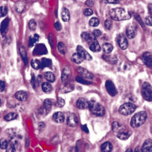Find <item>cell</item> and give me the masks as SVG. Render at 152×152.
I'll return each instance as SVG.
<instances>
[{"label": "cell", "instance_id": "7dc6e473", "mask_svg": "<svg viewBox=\"0 0 152 152\" xmlns=\"http://www.w3.org/2000/svg\"><path fill=\"white\" fill-rule=\"evenodd\" d=\"M104 25H105V28L109 30V29H111V27H112V22H111V21L109 20V19H106V20L105 21V22H104Z\"/></svg>", "mask_w": 152, "mask_h": 152}, {"label": "cell", "instance_id": "9a60e30c", "mask_svg": "<svg viewBox=\"0 0 152 152\" xmlns=\"http://www.w3.org/2000/svg\"><path fill=\"white\" fill-rule=\"evenodd\" d=\"M142 60L146 65L149 67H151V53L149 52L143 53L142 55Z\"/></svg>", "mask_w": 152, "mask_h": 152}, {"label": "cell", "instance_id": "5b68a950", "mask_svg": "<svg viewBox=\"0 0 152 152\" xmlns=\"http://www.w3.org/2000/svg\"><path fill=\"white\" fill-rule=\"evenodd\" d=\"M141 93L145 100L147 101H151V86L149 83H143Z\"/></svg>", "mask_w": 152, "mask_h": 152}, {"label": "cell", "instance_id": "680465c9", "mask_svg": "<svg viewBox=\"0 0 152 152\" xmlns=\"http://www.w3.org/2000/svg\"><path fill=\"white\" fill-rule=\"evenodd\" d=\"M134 152H142L141 151V148L139 147V146H137V147H136V149H135Z\"/></svg>", "mask_w": 152, "mask_h": 152}, {"label": "cell", "instance_id": "30bf717a", "mask_svg": "<svg viewBox=\"0 0 152 152\" xmlns=\"http://www.w3.org/2000/svg\"><path fill=\"white\" fill-rule=\"evenodd\" d=\"M137 33V29H136V25H129V27H127L126 31V36L129 39H132V38L135 37Z\"/></svg>", "mask_w": 152, "mask_h": 152}, {"label": "cell", "instance_id": "52a82bcc", "mask_svg": "<svg viewBox=\"0 0 152 152\" xmlns=\"http://www.w3.org/2000/svg\"><path fill=\"white\" fill-rule=\"evenodd\" d=\"M105 88H106L109 95L111 96H115L117 94V90L112 81H107L105 82Z\"/></svg>", "mask_w": 152, "mask_h": 152}, {"label": "cell", "instance_id": "7a4b0ae2", "mask_svg": "<svg viewBox=\"0 0 152 152\" xmlns=\"http://www.w3.org/2000/svg\"><path fill=\"white\" fill-rule=\"evenodd\" d=\"M147 119V113L145 111H141L137 113L132 117L131 120V126L133 128L140 127L146 122Z\"/></svg>", "mask_w": 152, "mask_h": 152}, {"label": "cell", "instance_id": "b9f144b4", "mask_svg": "<svg viewBox=\"0 0 152 152\" xmlns=\"http://www.w3.org/2000/svg\"><path fill=\"white\" fill-rule=\"evenodd\" d=\"M6 152H16L15 145L12 143H9L6 149Z\"/></svg>", "mask_w": 152, "mask_h": 152}, {"label": "cell", "instance_id": "91938a15", "mask_svg": "<svg viewBox=\"0 0 152 152\" xmlns=\"http://www.w3.org/2000/svg\"><path fill=\"white\" fill-rule=\"evenodd\" d=\"M71 152H80V151L78 150V148H73L71 150Z\"/></svg>", "mask_w": 152, "mask_h": 152}, {"label": "cell", "instance_id": "5bb4252c", "mask_svg": "<svg viewBox=\"0 0 152 152\" xmlns=\"http://www.w3.org/2000/svg\"><path fill=\"white\" fill-rule=\"evenodd\" d=\"M9 19L8 18H6L2 22L1 26H0V32L2 34V36H5L7 34L8 30V27H9Z\"/></svg>", "mask_w": 152, "mask_h": 152}, {"label": "cell", "instance_id": "7402d4cb", "mask_svg": "<svg viewBox=\"0 0 152 152\" xmlns=\"http://www.w3.org/2000/svg\"><path fill=\"white\" fill-rule=\"evenodd\" d=\"M131 134V132L130 131H127L126 129V130L123 131V132L117 133V137L119 138V139H121V140H126V139H128L130 137Z\"/></svg>", "mask_w": 152, "mask_h": 152}, {"label": "cell", "instance_id": "d590c367", "mask_svg": "<svg viewBox=\"0 0 152 152\" xmlns=\"http://www.w3.org/2000/svg\"><path fill=\"white\" fill-rule=\"evenodd\" d=\"M19 53H20L22 60L25 62V65H27V53L26 51H25V49L23 47H21L19 48Z\"/></svg>", "mask_w": 152, "mask_h": 152}, {"label": "cell", "instance_id": "bcb514c9", "mask_svg": "<svg viewBox=\"0 0 152 152\" xmlns=\"http://www.w3.org/2000/svg\"><path fill=\"white\" fill-rule=\"evenodd\" d=\"M83 14H84V15H85V16L89 17L93 14V12L92 9H90V8H87V9H84Z\"/></svg>", "mask_w": 152, "mask_h": 152}, {"label": "cell", "instance_id": "816d5d0a", "mask_svg": "<svg viewBox=\"0 0 152 152\" xmlns=\"http://www.w3.org/2000/svg\"><path fill=\"white\" fill-rule=\"evenodd\" d=\"M54 26H55V29H57V31H60V30H61V29H62V25H61V24H60L59 22H56L55 23Z\"/></svg>", "mask_w": 152, "mask_h": 152}, {"label": "cell", "instance_id": "603a6c76", "mask_svg": "<svg viewBox=\"0 0 152 152\" xmlns=\"http://www.w3.org/2000/svg\"><path fill=\"white\" fill-rule=\"evenodd\" d=\"M70 73H71V71H70V68H68V67H65L63 70V74H62V81H63V83H67V80H68L69 77H70Z\"/></svg>", "mask_w": 152, "mask_h": 152}, {"label": "cell", "instance_id": "f6af8a7d", "mask_svg": "<svg viewBox=\"0 0 152 152\" xmlns=\"http://www.w3.org/2000/svg\"><path fill=\"white\" fill-rule=\"evenodd\" d=\"M7 8L6 7H0V17H5L7 14Z\"/></svg>", "mask_w": 152, "mask_h": 152}, {"label": "cell", "instance_id": "484cf974", "mask_svg": "<svg viewBox=\"0 0 152 152\" xmlns=\"http://www.w3.org/2000/svg\"><path fill=\"white\" fill-rule=\"evenodd\" d=\"M42 89L45 93H50L53 91L51 85L47 82H45L42 84Z\"/></svg>", "mask_w": 152, "mask_h": 152}, {"label": "cell", "instance_id": "83f0119b", "mask_svg": "<svg viewBox=\"0 0 152 152\" xmlns=\"http://www.w3.org/2000/svg\"><path fill=\"white\" fill-rule=\"evenodd\" d=\"M45 78L49 83H53L55 81V77L54 74L51 72H46L45 73Z\"/></svg>", "mask_w": 152, "mask_h": 152}, {"label": "cell", "instance_id": "ba28073f", "mask_svg": "<svg viewBox=\"0 0 152 152\" xmlns=\"http://www.w3.org/2000/svg\"><path fill=\"white\" fill-rule=\"evenodd\" d=\"M77 53L82 57L83 59H85L86 60H92V57L91 55L81 45H78L77 47Z\"/></svg>", "mask_w": 152, "mask_h": 152}, {"label": "cell", "instance_id": "ac0fdd59", "mask_svg": "<svg viewBox=\"0 0 152 152\" xmlns=\"http://www.w3.org/2000/svg\"><path fill=\"white\" fill-rule=\"evenodd\" d=\"M53 119L57 123H63L65 121V116L62 112H56L53 114Z\"/></svg>", "mask_w": 152, "mask_h": 152}, {"label": "cell", "instance_id": "d4e9b609", "mask_svg": "<svg viewBox=\"0 0 152 152\" xmlns=\"http://www.w3.org/2000/svg\"><path fill=\"white\" fill-rule=\"evenodd\" d=\"M61 17L62 19H63L64 22H67L70 20V12H69V10L67 8H63V10H62Z\"/></svg>", "mask_w": 152, "mask_h": 152}, {"label": "cell", "instance_id": "681fc988", "mask_svg": "<svg viewBox=\"0 0 152 152\" xmlns=\"http://www.w3.org/2000/svg\"><path fill=\"white\" fill-rule=\"evenodd\" d=\"M57 103H58L59 106L63 107V106H64L65 102L64 99H63V98H59L58 99H57Z\"/></svg>", "mask_w": 152, "mask_h": 152}, {"label": "cell", "instance_id": "db71d44e", "mask_svg": "<svg viewBox=\"0 0 152 152\" xmlns=\"http://www.w3.org/2000/svg\"><path fill=\"white\" fill-rule=\"evenodd\" d=\"M136 19H137V20H138V22H139V23L141 24V26L143 27H144V23H143V21H142L141 18L139 16V15H136Z\"/></svg>", "mask_w": 152, "mask_h": 152}, {"label": "cell", "instance_id": "e0dca14e", "mask_svg": "<svg viewBox=\"0 0 152 152\" xmlns=\"http://www.w3.org/2000/svg\"><path fill=\"white\" fill-rule=\"evenodd\" d=\"M81 37L83 40V41L88 45H89L91 42L95 40V37H94L93 35L91 33H88V32H83V33H82Z\"/></svg>", "mask_w": 152, "mask_h": 152}, {"label": "cell", "instance_id": "7c38bea8", "mask_svg": "<svg viewBox=\"0 0 152 152\" xmlns=\"http://www.w3.org/2000/svg\"><path fill=\"white\" fill-rule=\"evenodd\" d=\"M67 123L70 127H75V126L78 125V118H77L75 114L71 113L70 115H69V116L67 117Z\"/></svg>", "mask_w": 152, "mask_h": 152}, {"label": "cell", "instance_id": "4dcf8cb0", "mask_svg": "<svg viewBox=\"0 0 152 152\" xmlns=\"http://www.w3.org/2000/svg\"><path fill=\"white\" fill-rule=\"evenodd\" d=\"M17 118V114L16 113H9L7 114L5 116V120L7 121H13Z\"/></svg>", "mask_w": 152, "mask_h": 152}, {"label": "cell", "instance_id": "11a10c76", "mask_svg": "<svg viewBox=\"0 0 152 152\" xmlns=\"http://www.w3.org/2000/svg\"><path fill=\"white\" fill-rule=\"evenodd\" d=\"M48 39H49V43H50L51 47H53V36H52L51 34H50V35H49Z\"/></svg>", "mask_w": 152, "mask_h": 152}, {"label": "cell", "instance_id": "ab89813d", "mask_svg": "<svg viewBox=\"0 0 152 152\" xmlns=\"http://www.w3.org/2000/svg\"><path fill=\"white\" fill-rule=\"evenodd\" d=\"M8 144H9V143H8L7 140L5 139H2L1 140H0V148L2 149H6L7 147Z\"/></svg>", "mask_w": 152, "mask_h": 152}, {"label": "cell", "instance_id": "e7e4bbea", "mask_svg": "<svg viewBox=\"0 0 152 152\" xmlns=\"http://www.w3.org/2000/svg\"><path fill=\"white\" fill-rule=\"evenodd\" d=\"M0 67H1V65H0Z\"/></svg>", "mask_w": 152, "mask_h": 152}, {"label": "cell", "instance_id": "4fadbf2b", "mask_svg": "<svg viewBox=\"0 0 152 152\" xmlns=\"http://www.w3.org/2000/svg\"><path fill=\"white\" fill-rule=\"evenodd\" d=\"M76 105L79 109H86V108H88L89 101L86 98H81L78 100V101L76 103Z\"/></svg>", "mask_w": 152, "mask_h": 152}, {"label": "cell", "instance_id": "60d3db41", "mask_svg": "<svg viewBox=\"0 0 152 152\" xmlns=\"http://www.w3.org/2000/svg\"><path fill=\"white\" fill-rule=\"evenodd\" d=\"M24 9H25V5L22 2H18L16 5V10L18 12H23Z\"/></svg>", "mask_w": 152, "mask_h": 152}, {"label": "cell", "instance_id": "f1b7e54d", "mask_svg": "<svg viewBox=\"0 0 152 152\" xmlns=\"http://www.w3.org/2000/svg\"><path fill=\"white\" fill-rule=\"evenodd\" d=\"M52 105H53V103H52L51 101L49 99H46L45 101H44V107H43V110H44L46 113H48L49 111L51 110Z\"/></svg>", "mask_w": 152, "mask_h": 152}, {"label": "cell", "instance_id": "f907efd6", "mask_svg": "<svg viewBox=\"0 0 152 152\" xmlns=\"http://www.w3.org/2000/svg\"><path fill=\"white\" fill-rule=\"evenodd\" d=\"M145 23L146 24L149 26H151L152 23H151V17L150 16H148L146 17V19H145Z\"/></svg>", "mask_w": 152, "mask_h": 152}, {"label": "cell", "instance_id": "ffe728a7", "mask_svg": "<svg viewBox=\"0 0 152 152\" xmlns=\"http://www.w3.org/2000/svg\"><path fill=\"white\" fill-rule=\"evenodd\" d=\"M88 46H89L90 50H92L94 53H98V52H99L100 50H101V46H100L99 43L97 41L96 39L94 40L93 41L91 42V43L88 45Z\"/></svg>", "mask_w": 152, "mask_h": 152}, {"label": "cell", "instance_id": "94428289", "mask_svg": "<svg viewBox=\"0 0 152 152\" xmlns=\"http://www.w3.org/2000/svg\"><path fill=\"white\" fill-rule=\"evenodd\" d=\"M105 2H107V3H110V4H117L118 3L117 1H106Z\"/></svg>", "mask_w": 152, "mask_h": 152}, {"label": "cell", "instance_id": "f35d334b", "mask_svg": "<svg viewBox=\"0 0 152 152\" xmlns=\"http://www.w3.org/2000/svg\"><path fill=\"white\" fill-rule=\"evenodd\" d=\"M75 80L77 82L80 83L84 84V85H91V82H89V81H86V80H84L82 77H80V76H77Z\"/></svg>", "mask_w": 152, "mask_h": 152}, {"label": "cell", "instance_id": "d6a6232c", "mask_svg": "<svg viewBox=\"0 0 152 152\" xmlns=\"http://www.w3.org/2000/svg\"><path fill=\"white\" fill-rule=\"evenodd\" d=\"M31 65L35 70H39V69L41 68V62L40 60H37V59L32 60L31 61Z\"/></svg>", "mask_w": 152, "mask_h": 152}, {"label": "cell", "instance_id": "be15d7a7", "mask_svg": "<svg viewBox=\"0 0 152 152\" xmlns=\"http://www.w3.org/2000/svg\"><path fill=\"white\" fill-rule=\"evenodd\" d=\"M0 105H1V100H0Z\"/></svg>", "mask_w": 152, "mask_h": 152}, {"label": "cell", "instance_id": "7bdbcfd3", "mask_svg": "<svg viewBox=\"0 0 152 152\" xmlns=\"http://www.w3.org/2000/svg\"><path fill=\"white\" fill-rule=\"evenodd\" d=\"M73 88H74V87L73 85H70H70H65L63 88V91L64 93H68L73 91Z\"/></svg>", "mask_w": 152, "mask_h": 152}, {"label": "cell", "instance_id": "836d02e7", "mask_svg": "<svg viewBox=\"0 0 152 152\" xmlns=\"http://www.w3.org/2000/svg\"><path fill=\"white\" fill-rule=\"evenodd\" d=\"M39 38H40V37H39V35H37V34H35V35H34V36H32V37L29 38V47H32V46H34V45L39 40Z\"/></svg>", "mask_w": 152, "mask_h": 152}, {"label": "cell", "instance_id": "cb8c5ba5", "mask_svg": "<svg viewBox=\"0 0 152 152\" xmlns=\"http://www.w3.org/2000/svg\"><path fill=\"white\" fill-rule=\"evenodd\" d=\"M101 150L103 152H111L113 150V145L111 142L107 141L101 145Z\"/></svg>", "mask_w": 152, "mask_h": 152}, {"label": "cell", "instance_id": "9c48e42d", "mask_svg": "<svg viewBox=\"0 0 152 152\" xmlns=\"http://www.w3.org/2000/svg\"><path fill=\"white\" fill-rule=\"evenodd\" d=\"M117 42L119 44V47L122 49V50H126L128 47L129 43H128V40L125 35L123 34H120L117 37Z\"/></svg>", "mask_w": 152, "mask_h": 152}, {"label": "cell", "instance_id": "9f6ffc18", "mask_svg": "<svg viewBox=\"0 0 152 152\" xmlns=\"http://www.w3.org/2000/svg\"><path fill=\"white\" fill-rule=\"evenodd\" d=\"M93 4H94L93 1H86V2H85V5H86L87 6H88V7L93 6Z\"/></svg>", "mask_w": 152, "mask_h": 152}, {"label": "cell", "instance_id": "f546056e", "mask_svg": "<svg viewBox=\"0 0 152 152\" xmlns=\"http://www.w3.org/2000/svg\"><path fill=\"white\" fill-rule=\"evenodd\" d=\"M103 58L105 61L111 64H116L118 61V59L116 56H103Z\"/></svg>", "mask_w": 152, "mask_h": 152}, {"label": "cell", "instance_id": "c3c4849f", "mask_svg": "<svg viewBox=\"0 0 152 152\" xmlns=\"http://www.w3.org/2000/svg\"><path fill=\"white\" fill-rule=\"evenodd\" d=\"M93 35L94 36V37H98L101 35V32L99 30V29H95V30L93 32Z\"/></svg>", "mask_w": 152, "mask_h": 152}, {"label": "cell", "instance_id": "277c9868", "mask_svg": "<svg viewBox=\"0 0 152 152\" xmlns=\"http://www.w3.org/2000/svg\"><path fill=\"white\" fill-rule=\"evenodd\" d=\"M136 109V105H134L132 103H126L121 105L119 111L121 114H122L123 116H129L133 113H134Z\"/></svg>", "mask_w": 152, "mask_h": 152}, {"label": "cell", "instance_id": "74e56055", "mask_svg": "<svg viewBox=\"0 0 152 152\" xmlns=\"http://www.w3.org/2000/svg\"><path fill=\"white\" fill-rule=\"evenodd\" d=\"M89 24L92 27H97L99 25L100 20L97 17H93L90 19Z\"/></svg>", "mask_w": 152, "mask_h": 152}, {"label": "cell", "instance_id": "8d00e7d4", "mask_svg": "<svg viewBox=\"0 0 152 152\" xmlns=\"http://www.w3.org/2000/svg\"><path fill=\"white\" fill-rule=\"evenodd\" d=\"M57 49L61 54L65 55L66 53V47L63 43H59L57 44Z\"/></svg>", "mask_w": 152, "mask_h": 152}, {"label": "cell", "instance_id": "2e32d148", "mask_svg": "<svg viewBox=\"0 0 152 152\" xmlns=\"http://www.w3.org/2000/svg\"><path fill=\"white\" fill-rule=\"evenodd\" d=\"M112 129H113V131L115 132V133H121V132H123V131L126 130L124 126H123V125L121 124L119 122H117V121H115L113 123Z\"/></svg>", "mask_w": 152, "mask_h": 152}, {"label": "cell", "instance_id": "8fae6325", "mask_svg": "<svg viewBox=\"0 0 152 152\" xmlns=\"http://www.w3.org/2000/svg\"><path fill=\"white\" fill-rule=\"evenodd\" d=\"M77 71H78V73H79L81 76H83V78H88V79H92V78H93V75L91 72L88 71V70L83 68V67H77Z\"/></svg>", "mask_w": 152, "mask_h": 152}, {"label": "cell", "instance_id": "1f68e13d", "mask_svg": "<svg viewBox=\"0 0 152 152\" xmlns=\"http://www.w3.org/2000/svg\"><path fill=\"white\" fill-rule=\"evenodd\" d=\"M72 60H73V61L75 63H76V64H80V63H82L83 59L78 53H75V54H73V56H72Z\"/></svg>", "mask_w": 152, "mask_h": 152}, {"label": "cell", "instance_id": "e575fe53", "mask_svg": "<svg viewBox=\"0 0 152 152\" xmlns=\"http://www.w3.org/2000/svg\"><path fill=\"white\" fill-rule=\"evenodd\" d=\"M52 61L51 60L47 58H43L41 62V68H44L45 67H51Z\"/></svg>", "mask_w": 152, "mask_h": 152}, {"label": "cell", "instance_id": "6125c7cd", "mask_svg": "<svg viewBox=\"0 0 152 152\" xmlns=\"http://www.w3.org/2000/svg\"><path fill=\"white\" fill-rule=\"evenodd\" d=\"M126 152H133V151H132L131 149H129L127 151H126Z\"/></svg>", "mask_w": 152, "mask_h": 152}, {"label": "cell", "instance_id": "d6986e66", "mask_svg": "<svg viewBox=\"0 0 152 152\" xmlns=\"http://www.w3.org/2000/svg\"><path fill=\"white\" fill-rule=\"evenodd\" d=\"M141 149L142 152H151L152 151V142L151 139H147L146 141L143 143V146Z\"/></svg>", "mask_w": 152, "mask_h": 152}, {"label": "cell", "instance_id": "6f0895ef", "mask_svg": "<svg viewBox=\"0 0 152 152\" xmlns=\"http://www.w3.org/2000/svg\"><path fill=\"white\" fill-rule=\"evenodd\" d=\"M81 127H82L83 131H84L85 133H88V132H89V131H88V129L87 128L86 125H82V126H81Z\"/></svg>", "mask_w": 152, "mask_h": 152}, {"label": "cell", "instance_id": "44dd1931", "mask_svg": "<svg viewBox=\"0 0 152 152\" xmlns=\"http://www.w3.org/2000/svg\"><path fill=\"white\" fill-rule=\"evenodd\" d=\"M27 93L25 91H19L15 93V98L19 101H25L27 99Z\"/></svg>", "mask_w": 152, "mask_h": 152}, {"label": "cell", "instance_id": "6da1fadb", "mask_svg": "<svg viewBox=\"0 0 152 152\" xmlns=\"http://www.w3.org/2000/svg\"><path fill=\"white\" fill-rule=\"evenodd\" d=\"M109 15L113 20L123 21L128 20L131 18V14L123 8H114L110 10Z\"/></svg>", "mask_w": 152, "mask_h": 152}, {"label": "cell", "instance_id": "4316f807", "mask_svg": "<svg viewBox=\"0 0 152 152\" xmlns=\"http://www.w3.org/2000/svg\"><path fill=\"white\" fill-rule=\"evenodd\" d=\"M103 50L105 53L110 54L113 51V47L110 43H104L103 45Z\"/></svg>", "mask_w": 152, "mask_h": 152}, {"label": "cell", "instance_id": "ee69618b", "mask_svg": "<svg viewBox=\"0 0 152 152\" xmlns=\"http://www.w3.org/2000/svg\"><path fill=\"white\" fill-rule=\"evenodd\" d=\"M29 27L31 30H35L37 27V22L35 19H31L29 22Z\"/></svg>", "mask_w": 152, "mask_h": 152}, {"label": "cell", "instance_id": "8992f818", "mask_svg": "<svg viewBox=\"0 0 152 152\" xmlns=\"http://www.w3.org/2000/svg\"><path fill=\"white\" fill-rule=\"evenodd\" d=\"M47 50L45 45L43 44L37 45L33 51L34 55H43L47 54Z\"/></svg>", "mask_w": 152, "mask_h": 152}, {"label": "cell", "instance_id": "f5cc1de1", "mask_svg": "<svg viewBox=\"0 0 152 152\" xmlns=\"http://www.w3.org/2000/svg\"><path fill=\"white\" fill-rule=\"evenodd\" d=\"M5 89V83L2 81H0V92H3Z\"/></svg>", "mask_w": 152, "mask_h": 152}, {"label": "cell", "instance_id": "3957f363", "mask_svg": "<svg viewBox=\"0 0 152 152\" xmlns=\"http://www.w3.org/2000/svg\"><path fill=\"white\" fill-rule=\"evenodd\" d=\"M88 108L92 112L93 114H94V115L97 116H103L105 113V108L102 105H101V104L98 103L96 101H93V100L89 101Z\"/></svg>", "mask_w": 152, "mask_h": 152}]
</instances>
